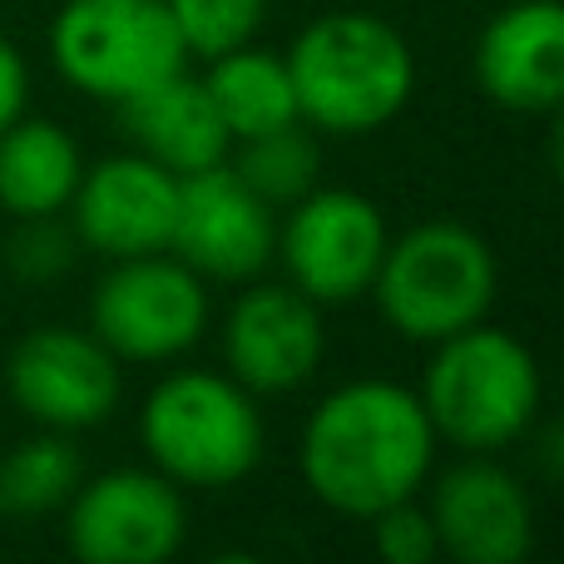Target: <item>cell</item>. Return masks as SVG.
<instances>
[{
    "label": "cell",
    "instance_id": "cell-14",
    "mask_svg": "<svg viewBox=\"0 0 564 564\" xmlns=\"http://www.w3.org/2000/svg\"><path fill=\"white\" fill-rule=\"evenodd\" d=\"M322 312L307 292L258 282L224 317V361L228 377L243 381L253 397L297 391L322 361Z\"/></svg>",
    "mask_w": 564,
    "mask_h": 564
},
{
    "label": "cell",
    "instance_id": "cell-24",
    "mask_svg": "<svg viewBox=\"0 0 564 564\" xmlns=\"http://www.w3.org/2000/svg\"><path fill=\"white\" fill-rule=\"evenodd\" d=\"M30 105V69H25V55L0 35V134L25 115Z\"/></svg>",
    "mask_w": 564,
    "mask_h": 564
},
{
    "label": "cell",
    "instance_id": "cell-11",
    "mask_svg": "<svg viewBox=\"0 0 564 564\" xmlns=\"http://www.w3.org/2000/svg\"><path fill=\"white\" fill-rule=\"evenodd\" d=\"M169 253L188 263L198 278L253 282L278 253L273 204L253 194L234 164H214L178 178V218Z\"/></svg>",
    "mask_w": 564,
    "mask_h": 564
},
{
    "label": "cell",
    "instance_id": "cell-4",
    "mask_svg": "<svg viewBox=\"0 0 564 564\" xmlns=\"http://www.w3.org/2000/svg\"><path fill=\"white\" fill-rule=\"evenodd\" d=\"M139 441L159 476L194 490H224L263 460L258 397L218 371H169L139 411Z\"/></svg>",
    "mask_w": 564,
    "mask_h": 564
},
{
    "label": "cell",
    "instance_id": "cell-9",
    "mask_svg": "<svg viewBox=\"0 0 564 564\" xmlns=\"http://www.w3.org/2000/svg\"><path fill=\"white\" fill-rule=\"evenodd\" d=\"M188 535V506L159 470L119 466L79 480L65 506V545L85 564H164Z\"/></svg>",
    "mask_w": 564,
    "mask_h": 564
},
{
    "label": "cell",
    "instance_id": "cell-7",
    "mask_svg": "<svg viewBox=\"0 0 564 564\" xmlns=\"http://www.w3.org/2000/svg\"><path fill=\"white\" fill-rule=\"evenodd\" d=\"M208 327V288L174 253L119 258L89 292V332L119 361H174Z\"/></svg>",
    "mask_w": 564,
    "mask_h": 564
},
{
    "label": "cell",
    "instance_id": "cell-5",
    "mask_svg": "<svg viewBox=\"0 0 564 564\" xmlns=\"http://www.w3.org/2000/svg\"><path fill=\"white\" fill-rule=\"evenodd\" d=\"M377 307L406 341H446L490 317L500 268L490 243L466 224H416L387 243L377 268Z\"/></svg>",
    "mask_w": 564,
    "mask_h": 564
},
{
    "label": "cell",
    "instance_id": "cell-21",
    "mask_svg": "<svg viewBox=\"0 0 564 564\" xmlns=\"http://www.w3.org/2000/svg\"><path fill=\"white\" fill-rule=\"evenodd\" d=\"M164 6L184 35L188 55L218 59L238 45H253L268 0H164Z\"/></svg>",
    "mask_w": 564,
    "mask_h": 564
},
{
    "label": "cell",
    "instance_id": "cell-12",
    "mask_svg": "<svg viewBox=\"0 0 564 564\" xmlns=\"http://www.w3.org/2000/svg\"><path fill=\"white\" fill-rule=\"evenodd\" d=\"M174 218H178V174L144 159L139 149L85 164L75 198H69V228H75L79 248L109 258V263L169 253Z\"/></svg>",
    "mask_w": 564,
    "mask_h": 564
},
{
    "label": "cell",
    "instance_id": "cell-2",
    "mask_svg": "<svg viewBox=\"0 0 564 564\" xmlns=\"http://www.w3.org/2000/svg\"><path fill=\"white\" fill-rule=\"evenodd\" d=\"M282 59L297 89L302 124L337 139L391 124L416 89V59L406 35L361 10L312 20Z\"/></svg>",
    "mask_w": 564,
    "mask_h": 564
},
{
    "label": "cell",
    "instance_id": "cell-15",
    "mask_svg": "<svg viewBox=\"0 0 564 564\" xmlns=\"http://www.w3.org/2000/svg\"><path fill=\"white\" fill-rule=\"evenodd\" d=\"M476 85L510 115L564 105V0H516L476 40Z\"/></svg>",
    "mask_w": 564,
    "mask_h": 564
},
{
    "label": "cell",
    "instance_id": "cell-6",
    "mask_svg": "<svg viewBox=\"0 0 564 564\" xmlns=\"http://www.w3.org/2000/svg\"><path fill=\"white\" fill-rule=\"evenodd\" d=\"M50 59L79 95L124 105L178 75L188 45L164 0H65L50 20Z\"/></svg>",
    "mask_w": 564,
    "mask_h": 564
},
{
    "label": "cell",
    "instance_id": "cell-25",
    "mask_svg": "<svg viewBox=\"0 0 564 564\" xmlns=\"http://www.w3.org/2000/svg\"><path fill=\"white\" fill-rule=\"evenodd\" d=\"M535 460L550 480H564V416L555 426H545V436H540V446H535Z\"/></svg>",
    "mask_w": 564,
    "mask_h": 564
},
{
    "label": "cell",
    "instance_id": "cell-1",
    "mask_svg": "<svg viewBox=\"0 0 564 564\" xmlns=\"http://www.w3.org/2000/svg\"><path fill=\"white\" fill-rule=\"evenodd\" d=\"M436 460V426L411 387L361 377L327 391L302 426V480L327 510L371 520L411 500Z\"/></svg>",
    "mask_w": 564,
    "mask_h": 564
},
{
    "label": "cell",
    "instance_id": "cell-3",
    "mask_svg": "<svg viewBox=\"0 0 564 564\" xmlns=\"http://www.w3.org/2000/svg\"><path fill=\"white\" fill-rule=\"evenodd\" d=\"M540 391L545 381L535 351L510 332L476 322L436 341L421 381V406L436 426V441H451L466 456H496L535 426Z\"/></svg>",
    "mask_w": 564,
    "mask_h": 564
},
{
    "label": "cell",
    "instance_id": "cell-19",
    "mask_svg": "<svg viewBox=\"0 0 564 564\" xmlns=\"http://www.w3.org/2000/svg\"><path fill=\"white\" fill-rule=\"evenodd\" d=\"M79 480H85V460H79L75 441L65 431H40L0 456V516H50V510L69 506Z\"/></svg>",
    "mask_w": 564,
    "mask_h": 564
},
{
    "label": "cell",
    "instance_id": "cell-23",
    "mask_svg": "<svg viewBox=\"0 0 564 564\" xmlns=\"http://www.w3.org/2000/svg\"><path fill=\"white\" fill-rule=\"evenodd\" d=\"M371 545H377V555L387 564H431L441 555L431 510L416 506V496L371 516Z\"/></svg>",
    "mask_w": 564,
    "mask_h": 564
},
{
    "label": "cell",
    "instance_id": "cell-16",
    "mask_svg": "<svg viewBox=\"0 0 564 564\" xmlns=\"http://www.w3.org/2000/svg\"><path fill=\"white\" fill-rule=\"evenodd\" d=\"M115 109H119V119H124L129 144L178 178L224 164L228 149H234V139H228L204 79L184 75V69L149 89H139L134 99H124V105H115Z\"/></svg>",
    "mask_w": 564,
    "mask_h": 564
},
{
    "label": "cell",
    "instance_id": "cell-22",
    "mask_svg": "<svg viewBox=\"0 0 564 564\" xmlns=\"http://www.w3.org/2000/svg\"><path fill=\"white\" fill-rule=\"evenodd\" d=\"M15 224L20 228L6 243V263L20 282L40 288V282H55L69 263H75L79 238H75V228L59 224V214L55 218H15Z\"/></svg>",
    "mask_w": 564,
    "mask_h": 564
},
{
    "label": "cell",
    "instance_id": "cell-13",
    "mask_svg": "<svg viewBox=\"0 0 564 564\" xmlns=\"http://www.w3.org/2000/svg\"><path fill=\"white\" fill-rule=\"evenodd\" d=\"M426 510L441 555L460 564H520L535 550L530 490L490 456H466L451 466L431 490Z\"/></svg>",
    "mask_w": 564,
    "mask_h": 564
},
{
    "label": "cell",
    "instance_id": "cell-18",
    "mask_svg": "<svg viewBox=\"0 0 564 564\" xmlns=\"http://www.w3.org/2000/svg\"><path fill=\"white\" fill-rule=\"evenodd\" d=\"M204 89H208V99H214V109L234 144L238 139L273 134V129L302 119L288 59L268 55V50H253V45H238V50H228V55L208 59Z\"/></svg>",
    "mask_w": 564,
    "mask_h": 564
},
{
    "label": "cell",
    "instance_id": "cell-17",
    "mask_svg": "<svg viewBox=\"0 0 564 564\" xmlns=\"http://www.w3.org/2000/svg\"><path fill=\"white\" fill-rule=\"evenodd\" d=\"M85 174L75 134L55 119L20 115L0 134V208L10 218H55L69 208Z\"/></svg>",
    "mask_w": 564,
    "mask_h": 564
},
{
    "label": "cell",
    "instance_id": "cell-20",
    "mask_svg": "<svg viewBox=\"0 0 564 564\" xmlns=\"http://www.w3.org/2000/svg\"><path fill=\"white\" fill-rule=\"evenodd\" d=\"M317 139L297 124H282L273 134H258V139H238V154H234V174L253 188L263 204H297L307 188H317Z\"/></svg>",
    "mask_w": 564,
    "mask_h": 564
},
{
    "label": "cell",
    "instance_id": "cell-8",
    "mask_svg": "<svg viewBox=\"0 0 564 564\" xmlns=\"http://www.w3.org/2000/svg\"><path fill=\"white\" fill-rule=\"evenodd\" d=\"M288 208L273 258L288 268L292 288L317 307L367 297L391 243L381 208L357 188H307Z\"/></svg>",
    "mask_w": 564,
    "mask_h": 564
},
{
    "label": "cell",
    "instance_id": "cell-10",
    "mask_svg": "<svg viewBox=\"0 0 564 564\" xmlns=\"http://www.w3.org/2000/svg\"><path fill=\"white\" fill-rule=\"evenodd\" d=\"M6 391L40 431H89L115 416L124 377L119 357L79 327H35L10 347Z\"/></svg>",
    "mask_w": 564,
    "mask_h": 564
},
{
    "label": "cell",
    "instance_id": "cell-26",
    "mask_svg": "<svg viewBox=\"0 0 564 564\" xmlns=\"http://www.w3.org/2000/svg\"><path fill=\"white\" fill-rule=\"evenodd\" d=\"M550 115H555V124H550V169H555V178L564 184V105H555Z\"/></svg>",
    "mask_w": 564,
    "mask_h": 564
}]
</instances>
